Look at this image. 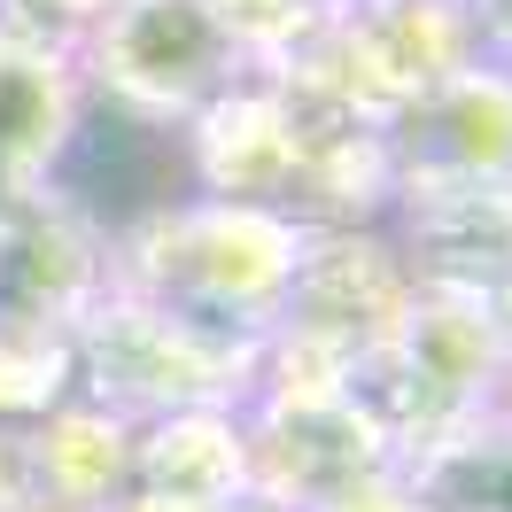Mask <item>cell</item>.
<instances>
[{
  "label": "cell",
  "mask_w": 512,
  "mask_h": 512,
  "mask_svg": "<svg viewBox=\"0 0 512 512\" xmlns=\"http://www.w3.org/2000/svg\"><path fill=\"white\" fill-rule=\"evenodd\" d=\"M295 241H303V225H288L280 210L179 194V202L125 218L101 241V280L132 288L171 319L210 326L225 342H256L280 311Z\"/></svg>",
  "instance_id": "cell-1"
},
{
  "label": "cell",
  "mask_w": 512,
  "mask_h": 512,
  "mask_svg": "<svg viewBox=\"0 0 512 512\" xmlns=\"http://www.w3.org/2000/svg\"><path fill=\"white\" fill-rule=\"evenodd\" d=\"M512 388V334L505 295L412 288L388 342L350 365V404L388 435V450H412L458 419L505 412Z\"/></svg>",
  "instance_id": "cell-2"
},
{
  "label": "cell",
  "mask_w": 512,
  "mask_h": 512,
  "mask_svg": "<svg viewBox=\"0 0 512 512\" xmlns=\"http://www.w3.org/2000/svg\"><path fill=\"white\" fill-rule=\"evenodd\" d=\"M474 63H505V32L466 0H342L319 32L280 55V78L311 86L350 117H396L404 101L450 86Z\"/></svg>",
  "instance_id": "cell-3"
},
{
  "label": "cell",
  "mask_w": 512,
  "mask_h": 512,
  "mask_svg": "<svg viewBox=\"0 0 512 512\" xmlns=\"http://www.w3.org/2000/svg\"><path fill=\"white\" fill-rule=\"evenodd\" d=\"M241 381H249V342L171 319L117 280H101L70 319V396L125 427L171 412H218V404L241 412Z\"/></svg>",
  "instance_id": "cell-4"
},
{
  "label": "cell",
  "mask_w": 512,
  "mask_h": 512,
  "mask_svg": "<svg viewBox=\"0 0 512 512\" xmlns=\"http://www.w3.org/2000/svg\"><path fill=\"white\" fill-rule=\"evenodd\" d=\"M70 70L94 101L125 109L140 125L179 132L194 109H210L256 63L233 47V32L202 0H109V8L86 16V32L70 47Z\"/></svg>",
  "instance_id": "cell-5"
},
{
  "label": "cell",
  "mask_w": 512,
  "mask_h": 512,
  "mask_svg": "<svg viewBox=\"0 0 512 512\" xmlns=\"http://www.w3.org/2000/svg\"><path fill=\"white\" fill-rule=\"evenodd\" d=\"M249 512H326L396 474V450L350 396L311 404H249L241 412Z\"/></svg>",
  "instance_id": "cell-6"
},
{
  "label": "cell",
  "mask_w": 512,
  "mask_h": 512,
  "mask_svg": "<svg viewBox=\"0 0 512 512\" xmlns=\"http://www.w3.org/2000/svg\"><path fill=\"white\" fill-rule=\"evenodd\" d=\"M404 303H412V272L381 225H303L272 334L319 342V350L357 365L373 342L396 334Z\"/></svg>",
  "instance_id": "cell-7"
},
{
  "label": "cell",
  "mask_w": 512,
  "mask_h": 512,
  "mask_svg": "<svg viewBox=\"0 0 512 512\" xmlns=\"http://www.w3.org/2000/svg\"><path fill=\"white\" fill-rule=\"evenodd\" d=\"M388 202L396 194H505L512 171V94L505 63H474L450 86L381 117Z\"/></svg>",
  "instance_id": "cell-8"
},
{
  "label": "cell",
  "mask_w": 512,
  "mask_h": 512,
  "mask_svg": "<svg viewBox=\"0 0 512 512\" xmlns=\"http://www.w3.org/2000/svg\"><path fill=\"white\" fill-rule=\"evenodd\" d=\"M101 233L70 194L0 202V334H70L78 303L101 288Z\"/></svg>",
  "instance_id": "cell-9"
},
{
  "label": "cell",
  "mask_w": 512,
  "mask_h": 512,
  "mask_svg": "<svg viewBox=\"0 0 512 512\" xmlns=\"http://www.w3.org/2000/svg\"><path fill=\"white\" fill-rule=\"evenodd\" d=\"M412 288L512 295V194H396L381 210Z\"/></svg>",
  "instance_id": "cell-10"
},
{
  "label": "cell",
  "mask_w": 512,
  "mask_h": 512,
  "mask_svg": "<svg viewBox=\"0 0 512 512\" xmlns=\"http://www.w3.org/2000/svg\"><path fill=\"white\" fill-rule=\"evenodd\" d=\"M132 497H156L179 512H249V458H241V412H171L132 427Z\"/></svg>",
  "instance_id": "cell-11"
},
{
  "label": "cell",
  "mask_w": 512,
  "mask_h": 512,
  "mask_svg": "<svg viewBox=\"0 0 512 512\" xmlns=\"http://www.w3.org/2000/svg\"><path fill=\"white\" fill-rule=\"evenodd\" d=\"M78 101H86V86H78L70 55L0 39V202L39 194L55 179L70 125H78Z\"/></svg>",
  "instance_id": "cell-12"
},
{
  "label": "cell",
  "mask_w": 512,
  "mask_h": 512,
  "mask_svg": "<svg viewBox=\"0 0 512 512\" xmlns=\"http://www.w3.org/2000/svg\"><path fill=\"white\" fill-rule=\"evenodd\" d=\"M24 435V474H32V505H63V512H109L125 497V466H132V427L63 396L55 412H39Z\"/></svg>",
  "instance_id": "cell-13"
},
{
  "label": "cell",
  "mask_w": 512,
  "mask_h": 512,
  "mask_svg": "<svg viewBox=\"0 0 512 512\" xmlns=\"http://www.w3.org/2000/svg\"><path fill=\"white\" fill-rule=\"evenodd\" d=\"M396 489L412 512H512V404L396 450Z\"/></svg>",
  "instance_id": "cell-14"
},
{
  "label": "cell",
  "mask_w": 512,
  "mask_h": 512,
  "mask_svg": "<svg viewBox=\"0 0 512 512\" xmlns=\"http://www.w3.org/2000/svg\"><path fill=\"white\" fill-rule=\"evenodd\" d=\"M70 396V334H0V427H32Z\"/></svg>",
  "instance_id": "cell-15"
},
{
  "label": "cell",
  "mask_w": 512,
  "mask_h": 512,
  "mask_svg": "<svg viewBox=\"0 0 512 512\" xmlns=\"http://www.w3.org/2000/svg\"><path fill=\"white\" fill-rule=\"evenodd\" d=\"M202 8L233 32V47L249 63H280L288 47H303V39L319 32L342 0H202Z\"/></svg>",
  "instance_id": "cell-16"
},
{
  "label": "cell",
  "mask_w": 512,
  "mask_h": 512,
  "mask_svg": "<svg viewBox=\"0 0 512 512\" xmlns=\"http://www.w3.org/2000/svg\"><path fill=\"white\" fill-rule=\"evenodd\" d=\"M94 8H109V0H0V39H24V47H55V55H70Z\"/></svg>",
  "instance_id": "cell-17"
},
{
  "label": "cell",
  "mask_w": 512,
  "mask_h": 512,
  "mask_svg": "<svg viewBox=\"0 0 512 512\" xmlns=\"http://www.w3.org/2000/svg\"><path fill=\"white\" fill-rule=\"evenodd\" d=\"M0 512H32V474H24V435L0 427Z\"/></svg>",
  "instance_id": "cell-18"
},
{
  "label": "cell",
  "mask_w": 512,
  "mask_h": 512,
  "mask_svg": "<svg viewBox=\"0 0 512 512\" xmlns=\"http://www.w3.org/2000/svg\"><path fill=\"white\" fill-rule=\"evenodd\" d=\"M326 512H412V505H404V489L388 474V481H373V489H357V497H342V505H326Z\"/></svg>",
  "instance_id": "cell-19"
},
{
  "label": "cell",
  "mask_w": 512,
  "mask_h": 512,
  "mask_svg": "<svg viewBox=\"0 0 512 512\" xmlns=\"http://www.w3.org/2000/svg\"><path fill=\"white\" fill-rule=\"evenodd\" d=\"M466 8H474L481 24H497V32H505V0H466Z\"/></svg>",
  "instance_id": "cell-20"
},
{
  "label": "cell",
  "mask_w": 512,
  "mask_h": 512,
  "mask_svg": "<svg viewBox=\"0 0 512 512\" xmlns=\"http://www.w3.org/2000/svg\"><path fill=\"white\" fill-rule=\"evenodd\" d=\"M32 512H63V505H32Z\"/></svg>",
  "instance_id": "cell-21"
}]
</instances>
